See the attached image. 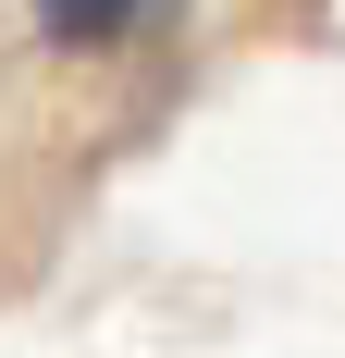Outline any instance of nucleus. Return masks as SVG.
I'll list each match as a JSON object with an SVG mask.
<instances>
[{
	"label": "nucleus",
	"instance_id": "obj_1",
	"mask_svg": "<svg viewBox=\"0 0 345 358\" xmlns=\"http://www.w3.org/2000/svg\"><path fill=\"white\" fill-rule=\"evenodd\" d=\"M172 0H37V25L62 37V50H124V37H148Z\"/></svg>",
	"mask_w": 345,
	"mask_h": 358
}]
</instances>
